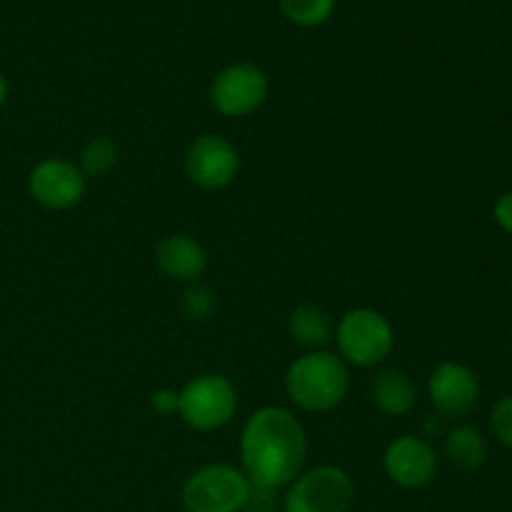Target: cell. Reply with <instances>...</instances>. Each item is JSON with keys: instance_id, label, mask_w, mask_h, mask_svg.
<instances>
[{"instance_id": "obj_14", "label": "cell", "mask_w": 512, "mask_h": 512, "mask_svg": "<svg viewBox=\"0 0 512 512\" xmlns=\"http://www.w3.org/2000/svg\"><path fill=\"white\" fill-rule=\"evenodd\" d=\"M288 330L295 343L308 350H325L335 340L333 315L318 303H300L290 313Z\"/></svg>"}, {"instance_id": "obj_9", "label": "cell", "mask_w": 512, "mask_h": 512, "mask_svg": "<svg viewBox=\"0 0 512 512\" xmlns=\"http://www.w3.org/2000/svg\"><path fill=\"white\" fill-rule=\"evenodd\" d=\"M240 153L228 138L205 133L190 143L185 153V175L203 190H223L238 178Z\"/></svg>"}, {"instance_id": "obj_21", "label": "cell", "mask_w": 512, "mask_h": 512, "mask_svg": "<svg viewBox=\"0 0 512 512\" xmlns=\"http://www.w3.org/2000/svg\"><path fill=\"white\" fill-rule=\"evenodd\" d=\"M493 218L505 233L512 235V190H508V193H503L498 200H495Z\"/></svg>"}, {"instance_id": "obj_3", "label": "cell", "mask_w": 512, "mask_h": 512, "mask_svg": "<svg viewBox=\"0 0 512 512\" xmlns=\"http://www.w3.org/2000/svg\"><path fill=\"white\" fill-rule=\"evenodd\" d=\"M335 345L345 365L375 368L393 353V325L378 310L353 308L335 323Z\"/></svg>"}, {"instance_id": "obj_24", "label": "cell", "mask_w": 512, "mask_h": 512, "mask_svg": "<svg viewBox=\"0 0 512 512\" xmlns=\"http://www.w3.org/2000/svg\"><path fill=\"white\" fill-rule=\"evenodd\" d=\"M510 340H512V335H510Z\"/></svg>"}, {"instance_id": "obj_10", "label": "cell", "mask_w": 512, "mask_h": 512, "mask_svg": "<svg viewBox=\"0 0 512 512\" xmlns=\"http://www.w3.org/2000/svg\"><path fill=\"white\" fill-rule=\"evenodd\" d=\"M428 398L438 415L450 420L468 418L480 400L478 375L463 363L445 360L430 373Z\"/></svg>"}, {"instance_id": "obj_6", "label": "cell", "mask_w": 512, "mask_h": 512, "mask_svg": "<svg viewBox=\"0 0 512 512\" xmlns=\"http://www.w3.org/2000/svg\"><path fill=\"white\" fill-rule=\"evenodd\" d=\"M353 500V478L343 468L315 465L288 485L283 512H350Z\"/></svg>"}, {"instance_id": "obj_2", "label": "cell", "mask_w": 512, "mask_h": 512, "mask_svg": "<svg viewBox=\"0 0 512 512\" xmlns=\"http://www.w3.org/2000/svg\"><path fill=\"white\" fill-rule=\"evenodd\" d=\"M285 390L305 413H330L348 398L350 370L345 360L330 350H308L290 363Z\"/></svg>"}, {"instance_id": "obj_13", "label": "cell", "mask_w": 512, "mask_h": 512, "mask_svg": "<svg viewBox=\"0 0 512 512\" xmlns=\"http://www.w3.org/2000/svg\"><path fill=\"white\" fill-rule=\"evenodd\" d=\"M373 393V403L380 413L390 415V418H400L413 410L415 400H418V388H415L413 378L400 368H383L373 378L370 385Z\"/></svg>"}, {"instance_id": "obj_4", "label": "cell", "mask_w": 512, "mask_h": 512, "mask_svg": "<svg viewBox=\"0 0 512 512\" xmlns=\"http://www.w3.org/2000/svg\"><path fill=\"white\" fill-rule=\"evenodd\" d=\"M178 395V415L198 433L225 428L238 413V390L233 380L220 373L195 375L183 385V390H178Z\"/></svg>"}, {"instance_id": "obj_8", "label": "cell", "mask_w": 512, "mask_h": 512, "mask_svg": "<svg viewBox=\"0 0 512 512\" xmlns=\"http://www.w3.org/2000/svg\"><path fill=\"white\" fill-rule=\"evenodd\" d=\"M28 193L45 210H70L83 203L88 178L73 160L45 158L30 170Z\"/></svg>"}, {"instance_id": "obj_1", "label": "cell", "mask_w": 512, "mask_h": 512, "mask_svg": "<svg viewBox=\"0 0 512 512\" xmlns=\"http://www.w3.org/2000/svg\"><path fill=\"white\" fill-rule=\"evenodd\" d=\"M240 460L248 480L260 488H288L305 470L308 433L290 410L265 405L255 410L240 433Z\"/></svg>"}, {"instance_id": "obj_12", "label": "cell", "mask_w": 512, "mask_h": 512, "mask_svg": "<svg viewBox=\"0 0 512 512\" xmlns=\"http://www.w3.org/2000/svg\"><path fill=\"white\" fill-rule=\"evenodd\" d=\"M155 263L163 275L190 285L200 283L208 270V253L193 235L173 233L155 245Z\"/></svg>"}, {"instance_id": "obj_16", "label": "cell", "mask_w": 512, "mask_h": 512, "mask_svg": "<svg viewBox=\"0 0 512 512\" xmlns=\"http://www.w3.org/2000/svg\"><path fill=\"white\" fill-rule=\"evenodd\" d=\"M115 165H118V145L108 135L90 138L80 150L78 168L83 170L85 178H105L108 173H113Z\"/></svg>"}, {"instance_id": "obj_17", "label": "cell", "mask_w": 512, "mask_h": 512, "mask_svg": "<svg viewBox=\"0 0 512 512\" xmlns=\"http://www.w3.org/2000/svg\"><path fill=\"white\" fill-rule=\"evenodd\" d=\"M285 18L298 28H318L328 23L335 13L338 0H278Z\"/></svg>"}, {"instance_id": "obj_20", "label": "cell", "mask_w": 512, "mask_h": 512, "mask_svg": "<svg viewBox=\"0 0 512 512\" xmlns=\"http://www.w3.org/2000/svg\"><path fill=\"white\" fill-rule=\"evenodd\" d=\"M178 405H180V395L178 390L173 388H160L150 395V408H153L158 415H165V418L178 413Z\"/></svg>"}, {"instance_id": "obj_15", "label": "cell", "mask_w": 512, "mask_h": 512, "mask_svg": "<svg viewBox=\"0 0 512 512\" xmlns=\"http://www.w3.org/2000/svg\"><path fill=\"white\" fill-rule=\"evenodd\" d=\"M443 453L453 468L463 470V473H475L488 460V440L473 425H455L445 435Z\"/></svg>"}, {"instance_id": "obj_19", "label": "cell", "mask_w": 512, "mask_h": 512, "mask_svg": "<svg viewBox=\"0 0 512 512\" xmlns=\"http://www.w3.org/2000/svg\"><path fill=\"white\" fill-rule=\"evenodd\" d=\"M490 430L500 445L512 450V395H505L495 403L493 413H490Z\"/></svg>"}, {"instance_id": "obj_23", "label": "cell", "mask_w": 512, "mask_h": 512, "mask_svg": "<svg viewBox=\"0 0 512 512\" xmlns=\"http://www.w3.org/2000/svg\"><path fill=\"white\" fill-rule=\"evenodd\" d=\"M253 512H283V510H278V508H268V510H253Z\"/></svg>"}, {"instance_id": "obj_11", "label": "cell", "mask_w": 512, "mask_h": 512, "mask_svg": "<svg viewBox=\"0 0 512 512\" xmlns=\"http://www.w3.org/2000/svg\"><path fill=\"white\" fill-rule=\"evenodd\" d=\"M438 453L433 445L418 435H400L385 448L383 470L398 488H425L438 475Z\"/></svg>"}, {"instance_id": "obj_22", "label": "cell", "mask_w": 512, "mask_h": 512, "mask_svg": "<svg viewBox=\"0 0 512 512\" xmlns=\"http://www.w3.org/2000/svg\"><path fill=\"white\" fill-rule=\"evenodd\" d=\"M8 93H10L8 78H5V73H3V70H0V108H3L5 100H8Z\"/></svg>"}, {"instance_id": "obj_7", "label": "cell", "mask_w": 512, "mask_h": 512, "mask_svg": "<svg viewBox=\"0 0 512 512\" xmlns=\"http://www.w3.org/2000/svg\"><path fill=\"white\" fill-rule=\"evenodd\" d=\"M268 95V73L248 60L225 65L210 83V103L225 118H248L258 113Z\"/></svg>"}, {"instance_id": "obj_5", "label": "cell", "mask_w": 512, "mask_h": 512, "mask_svg": "<svg viewBox=\"0 0 512 512\" xmlns=\"http://www.w3.org/2000/svg\"><path fill=\"white\" fill-rule=\"evenodd\" d=\"M250 495V480L228 463L203 465L183 485L185 512H243Z\"/></svg>"}, {"instance_id": "obj_18", "label": "cell", "mask_w": 512, "mask_h": 512, "mask_svg": "<svg viewBox=\"0 0 512 512\" xmlns=\"http://www.w3.org/2000/svg\"><path fill=\"white\" fill-rule=\"evenodd\" d=\"M180 310H183L185 318L193 320V323H203V320H208L210 315H213L215 293L208 285L190 283L188 288H185L183 300H180Z\"/></svg>"}]
</instances>
